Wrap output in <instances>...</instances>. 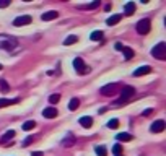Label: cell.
<instances>
[{
	"mask_svg": "<svg viewBox=\"0 0 166 156\" xmlns=\"http://www.w3.org/2000/svg\"><path fill=\"white\" fill-rule=\"evenodd\" d=\"M151 55L155 59H158V60H165L166 59V44L165 42H158L153 49H151Z\"/></svg>",
	"mask_w": 166,
	"mask_h": 156,
	"instance_id": "1",
	"label": "cell"
},
{
	"mask_svg": "<svg viewBox=\"0 0 166 156\" xmlns=\"http://www.w3.org/2000/svg\"><path fill=\"white\" fill-rule=\"evenodd\" d=\"M18 46V41L13 37H7V36H0V47L7 50H13Z\"/></svg>",
	"mask_w": 166,
	"mask_h": 156,
	"instance_id": "2",
	"label": "cell"
},
{
	"mask_svg": "<svg viewBox=\"0 0 166 156\" xmlns=\"http://www.w3.org/2000/svg\"><path fill=\"white\" fill-rule=\"evenodd\" d=\"M73 68L77 70L80 75H85V73H88V72H90V67H88L86 64L83 62V59H80V57H77L73 60Z\"/></svg>",
	"mask_w": 166,
	"mask_h": 156,
	"instance_id": "3",
	"label": "cell"
},
{
	"mask_svg": "<svg viewBox=\"0 0 166 156\" xmlns=\"http://www.w3.org/2000/svg\"><path fill=\"white\" fill-rule=\"evenodd\" d=\"M150 28H151V23H150V20H140L137 23V31L140 34H148L150 33Z\"/></svg>",
	"mask_w": 166,
	"mask_h": 156,
	"instance_id": "4",
	"label": "cell"
},
{
	"mask_svg": "<svg viewBox=\"0 0 166 156\" xmlns=\"http://www.w3.org/2000/svg\"><path fill=\"white\" fill-rule=\"evenodd\" d=\"M135 95V88L133 86H124L122 88V91H120V103H124L125 99H129V98H132V96Z\"/></svg>",
	"mask_w": 166,
	"mask_h": 156,
	"instance_id": "5",
	"label": "cell"
},
{
	"mask_svg": "<svg viewBox=\"0 0 166 156\" xmlns=\"http://www.w3.org/2000/svg\"><path fill=\"white\" fill-rule=\"evenodd\" d=\"M33 21V18L29 17V15H21V17L15 18L13 21V26H25V25H29Z\"/></svg>",
	"mask_w": 166,
	"mask_h": 156,
	"instance_id": "6",
	"label": "cell"
},
{
	"mask_svg": "<svg viewBox=\"0 0 166 156\" xmlns=\"http://www.w3.org/2000/svg\"><path fill=\"white\" fill-rule=\"evenodd\" d=\"M150 130L151 132H155V133H160V132H163L165 130V120H155L151 125H150Z\"/></svg>",
	"mask_w": 166,
	"mask_h": 156,
	"instance_id": "7",
	"label": "cell"
},
{
	"mask_svg": "<svg viewBox=\"0 0 166 156\" xmlns=\"http://www.w3.org/2000/svg\"><path fill=\"white\" fill-rule=\"evenodd\" d=\"M116 90H117V83H109V85H106V86L101 88V95L109 96V95H112Z\"/></svg>",
	"mask_w": 166,
	"mask_h": 156,
	"instance_id": "8",
	"label": "cell"
},
{
	"mask_svg": "<svg viewBox=\"0 0 166 156\" xmlns=\"http://www.w3.org/2000/svg\"><path fill=\"white\" fill-rule=\"evenodd\" d=\"M57 109L55 107H46L44 111H42V115L46 117V119H54V117H57Z\"/></svg>",
	"mask_w": 166,
	"mask_h": 156,
	"instance_id": "9",
	"label": "cell"
},
{
	"mask_svg": "<svg viewBox=\"0 0 166 156\" xmlns=\"http://www.w3.org/2000/svg\"><path fill=\"white\" fill-rule=\"evenodd\" d=\"M148 73H151V67L143 65V67H140V68H137L133 72V77H143V75H148Z\"/></svg>",
	"mask_w": 166,
	"mask_h": 156,
	"instance_id": "10",
	"label": "cell"
},
{
	"mask_svg": "<svg viewBox=\"0 0 166 156\" xmlns=\"http://www.w3.org/2000/svg\"><path fill=\"white\" fill-rule=\"evenodd\" d=\"M57 17H59V12H55V10H50V12L42 13L41 20H42V21H50V20H55Z\"/></svg>",
	"mask_w": 166,
	"mask_h": 156,
	"instance_id": "11",
	"label": "cell"
},
{
	"mask_svg": "<svg viewBox=\"0 0 166 156\" xmlns=\"http://www.w3.org/2000/svg\"><path fill=\"white\" fill-rule=\"evenodd\" d=\"M80 125H82V127H85V128H90L93 125V119L91 117H90V115H83V117H80Z\"/></svg>",
	"mask_w": 166,
	"mask_h": 156,
	"instance_id": "12",
	"label": "cell"
},
{
	"mask_svg": "<svg viewBox=\"0 0 166 156\" xmlns=\"http://www.w3.org/2000/svg\"><path fill=\"white\" fill-rule=\"evenodd\" d=\"M133 137L130 135V133H127V132H122V133H117L116 135V140L117 142H130Z\"/></svg>",
	"mask_w": 166,
	"mask_h": 156,
	"instance_id": "13",
	"label": "cell"
},
{
	"mask_svg": "<svg viewBox=\"0 0 166 156\" xmlns=\"http://www.w3.org/2000/svg\"><path fill=\"white\" fill-rule=\"evenodd\" d=\"M135 8H137V7H135V3H133V2H129V3H125V7H124V12H125V15H133V13H135Z\"/></svg>",
	"mask_w": 166,
	"mask_h": 156,
	"instance_id": "14",
	"label": "cell"
},
{
	"mask_svg": "<svg viewBox=\"0 0 166 156\" xmlns=\"http://www.w3.org/2000/svg\"><path fill=\"white\" fill-rule=\"evenodd\" d=\"M120 15H112V17H109L108 20H106V25L108 26H114V25H117V23H119L120 21Z\"/></svg>",
	"mask_w": 166,
	"mask_h": 156,
	"instance_id": "15",
	"label": "cell"
},
{
	"mask_svg": "<svg viewBox=\"0 0 166 156\" xmlns=\"http://www.w3.org/2000/svg\"><path fill=\"white\" fill-rule=\"evenodd\" d=\"M13 137H15V130H8V132H7V133H5L3 137H2V138H0V143L7 145V142H8V140H12Z\"/></svg>",
	"mask_w": 166,
	"mask_h": 156,
	"instance_id": "16",
	"label": "cell"
},
{
	"mask_svg": "<svg viewBox=\"0 0 166 156\" xmlns=\"http://www.w3.org/2000/svg\"><path fill=\"white\" fill-rule=\"evenodd\" d=\"M17 103H20L18 98H15V99H0V109L5 107V106H8V104H17Z\"/></svg>",
	"mask_w": 166,
	"mask_h": 156,
	"instance_id": "17",
	"label": "cell"
},
{
	"mask_svg": "<svg viewBox=\"0 0 166 156\" xmlns=\"http://www.w3.org/2000/svg\"><path fill=\"white\" fill-rule=\"evenodd\" d=\"M103 31H93L91 33V36H90V39H91V41H101V39H103Z\"/></svg>",
	"mask_w": 166,
	"mask_h": 156,
	"instance_id": "18",
	"label": "cell"
},
{
	"mask_svg": "<svg viewBox=\"0 0 166 156\" xmlns=\"http://www.w3.org/2000/svg\"><path fill=\"white\" fill-rule=\"evenodd\" d=\"M78 106H80V101L77 98H72L70 103H68V109H70V111H75V109H78Z\"/></svg>",
	"mask_w": 166,
	"mask_h": 156,
	"instance_id": "19",
	"label": "cell"
},
{
	"mask_svg": "<svg viewBox=\"0 0 166 156\" xmlns=\"http://www.w3.org/2000/svg\"><path fill=\"white\" fill-rule=\"evenodd\" d=\"M34 127H36V122H34V120H28V122H25V124H23V130H25V132L33 130Z\"/></svg>",
	"mask_w": 166,
	"mask_h": 156,
	"instance_id": "20",
	"label": "cell"
},
{
	"mask_svg": "<svg viewBox=\"0 0 166 156\" xmlns=\"http://www.w3.org/2000/svg\"><path fill=\"white\" fill-rule=\"evenodd\" d=\"M0 91H2V93H8V91H10L8 83H7V80H3V78L0 80Z\"/></svg>",
	"mask_w": 166,
	"mask_h": 156,
	"instance_id": "21",
	"label": "cell"
},
{
	"mask_svg": "<svg viewBox=\"0 0 166 156\" xmlns=\"http://www.w3.org/2000/svg\"><path fill=\"white\" fill-rule=\"evenodd\" d=\"M73 143H75V138H73L72 135H68L67 138H64V140H62V145H64V146H67V148L72 146Z\"/></svg>",
	"mask_w": 166,
	"mask_h": 156,
	"instance_id": "22",
	"label": "cell"
},
{
	"mask_svg": "<svg viewBox=\"0 0 166 156\" xmlns=\"http://www.w3.org/2000/svg\"><path fill=\"white\" fill-rule=\"evenodd\" d=\"M77 41H78V36H73V34H72V36H68L67 39H64V44L70 46V44H75Z\"/></svg>",
	"mask_w": 166,
	"mask_h": 156,
	"instance_id": "23",
	"label": "cell"
},
{
	"mask_svg": "<svg viewBox=\"0 0 166 156\" xmlns=\"http://www.w3.org/2000/svg\"><path fill=\"white\" fill-rule=\"evenodd\" d=\"M101 5V2L100 0H96V2H93V3H88V5H85V7H82V8H86V10H95V8H98Z\"/></svg>",
	"mask_w": 166,
	"mask_h": 156,
	"instance_id": "24",
	"label": "cell"
},
{
	"mask_svg": "<svg viewBox=\"0 0 166 156\" xmlns=\"http://www.w3.org/2000/svg\"><path fill=\"white\" fill-rule=\"evenodd\" d=\"M33 142H34V137H33V135H29V137H26V138L23 140L21 146H23V148H26V146H29V145L33 143Z\"/></svg>",
	"mask_w": 166,
	"mask_h": 156,
	"instance_id": "25",
	"label": "cell"
},
{
	"mask_svg": "<svg viewBox=\"0 0 166 156\" xmlns=\"http://www.w3.org/2000/svg\"><path fill=\"white\" fill-rule=\"evenodd\" d=\"M112 153H114V156H119V155H122V145L116 143L114 146H112Z\"/></svg>",
	"mask_w": 166,
	"mask_h": 156,
	"instance_id": "26",
	"label": "cell"
},
{
	"mask_svg": "<svg viewBox=\"0 0 166 156\" xmlns=\"http://www.w3.org/2000/svg\"><path fill=\"white\" fill-rule=\"evenodd\" d=\"M122 52H124V57L125 59H132L133 57V50L130 49V47H124V49H122Z\"/></svg>",
	"mask_w": 166,
	"mask_h": 156,
	"instance_id": "27",
	"label": "cell"
},
{
	"mask_svg": "<svg viewBox=\"0 0 166 156\" xmlns=\"http://www.w3.org/2000/svg\"><path fill=\"white\" fill-rule=\"evenodd\" d=\"M59 99H60V95H57V93H55V95H50L49 96V104H57Z\"/></svg>",
	"mask_w": 166,
	"mask_h": 156,
	"instance_id": "28",
	"label": "cell"
},
{
	"mask_svg": "<svg viewBox=\"0 0 166 156\" xmlns=\"http://www.w3.org/2000/svg\"><path fill=\"white\" fill-rule=\"evenodd\" d=\"M95 151H96V155H98V156H106V148H104V146H96Z\"/></svg>",
	"mask_w": 166,
	"mask_h": 156,
	"instance_id": "29",
	"label": "cell"
},
{
	"mask_svg": "<svg viewBox=\"0 0 166 156\" xmlns=\"http://www.w3.org/2000/svg\"><path fill=\"white\" fill-rule=\"evenodd\" d=\"M108 127L109 128H117V127H119V120H117V119H111L108 122Z\"/></svg>",
	"mask_w": 166,
	"mask_h": 156,
	"instance_id": "30",
	"label": "cell"
},
{
	"mask_svg": "<svg viewBox=\"0 0 166 156\" xmlns=\"http://www.w3.org/2000/svg\"><path fill=\"white\" fill-rule=\"evenodd\" d=\"M10 5V0H0V8H7Z\"/></svg>",
	"mask_w": 166,
	"mask_h": 156,
	"instance_id": "31",
	"label": "cell"
},
{
	"mask_svg": "<svg viewBox=\"0 0 166 156\" xmlns=\"http://www.w3.org/2000/svg\"><path fill=\"white\" fill-rule=\"evenodd\" d=\"M153 114V109H145V111L142 112V115H143V117H147V115H151Z\"/></svg>",
	"mask_w": 166,
	"mask_h": 156,
	"instance_id": "32",
	"label": "cell"
},
{
	"mask_svg": "<svg viewBox=\"0 0 166 156\" xmlns=\"http://www.w3.org/2000/svg\"><path fill=\"white\" fill-rule=\"evenodd\" d=\"M114 47H116L117 50H122V49H124V46L120 44V42H116V44H114Z\"/></svg>",
	"mask_w": 166,
	"mask_h": 156,
	"instance_id": "33",
	"label": "cell"
},
{
	"mask_svg": "<svg viewBox=\"0 0 166 156\" xmlns=\"http://www.w3.org/2000/svg\"><path fill=\"white\" fill-rule=\"evenodd\" d=\"M31 156H42V153L41 151H34V153H31Z\"/></svg>",
	"mask_w": 166,
	"mask_h": 156,
	"instance_id": "34",
	"label": "cell"
},
{
	"mask_svg": "<svg viewBox=\"0 0 166 156\" xmlns=\"http://www.w3.org/2000/svg\"><path fill=\"white\" fill-rule=\"evenodd\" d=\"M2 68H3V67H2V64H0V70H2Z\"/></svg>",
	"mask_w": 166,
	"mask_h": 156,
	"instance_id": "35",
	"label": "cell"
},
{
	"mask_svg": "<svg viewBox=\"0 0 166 156\" xmlns=\"http://www.w3.org/2000/svg\"><path fill=\"white\" fill-rule=\"evenodd\" d=\"M119 156H122V155H119Z\"/></svg>",
	"mask_w": 166,
	"mask_h": 156,
	"instance_id": "36",
	"label": "cell"
}]
</instances>
